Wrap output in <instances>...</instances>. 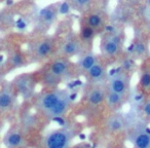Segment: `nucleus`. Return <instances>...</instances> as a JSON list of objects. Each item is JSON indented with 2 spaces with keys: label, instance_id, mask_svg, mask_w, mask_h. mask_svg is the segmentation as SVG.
<instances>
[{
  "label": "nucleus",
  "instance_id": "f257e3e1",
  "mask_svg": "<svg viewBox=\"0 0 150 148\" xmlns=\"http://www.w3.org/2000/svg\"><path fill=\"white\" fill-rule=\"evenodd\" d=\"M74 97L66 90L52 89L36 99V107L48 118L63 116L70 107Z\"/></svg>",
  "mask_w": 150,
  "mask_h": 148
},
{
  "label": "nucleus",
  "instance_id": "9d476101",
  "mask_svg": "<svg viewBox=\"0 0 150 148\" xmlns=\"http://www.w3.org/2000/svg\"><path fill=\"white\" fill-rule=\"evenodd\" d=\"M81 52H82L81 41L76 39V38H69L68 40H66L61 45L60 50H59L61 56L64 57V58L76 56V55H79Z\"/></svg>",
  "mask_w": 150,
  "mask_h": 148
},
{
  "label": "nucleus",
  "instance_id": "f03ea898",
  "mask_svg": "<svg viewBox=\"0 0 150 148\" xmlns=\"http://www.w3.org/2000/svg\"><path fill=\"white\" fill-rule=\"evenodd\" d=\"M77 133L74 127H62L52 130L44 136L42 148H69Z\"/></svg>",
  "mask_w": 150,
  "mask_h": 148
},
{
  "label": "nucleus",
  "instance_id": "6e6552de",
  "mask_svg": "<svg viewBox=\"0 0 150 148\" xmlns=\"http://www.w3.org/2000/svg\"><path fill=\"white\" fill-rule=\"evenodd\" d=\"M70 68H71L70 62L66 58L63 57V58H58L52 61V64L50 65L48 71L52 74H54V76L60 78L61 80H63L64 78L69 76Z\"/></svg>",
  "mask_w": 150,
  "mask_h": 148
},
{
  "label": "nucleus",
  "instance_id": "f3484780",
  "mask_svg": "<svg viewBox=\"0 0 150 148\" xmlns=\"http://www.w3.org/2000/svg\"><path fill=\"white\" fill-rule=\"evenodd\" d=\"M125 127V119L121 114H114L109 117L107 121V127L111 132H119Z\"/></svg>",
  "mask_w": 150,
  "mask_h": 148
},
{
  "label": "nucleus",
  "instance_id": "4be33fe9",
  "mask_svg": "<svg viewBox=\"0 0 150 148\" xmlns=\"http://www.w3.org/2000/svg\"><path fill=\"white\" fill-rule=\"evenodd\" d=\"M93 0H70L71 6L77 11H84L91 6Z\"/></svg>",
  "mask_w": 150,
  "mask_h": 148
},
{
  "label": "nucleus",
  "instance_id": "6ab92c4d",
  "mask_svg": "<svg viewBox=\"0 0 150 148\" xmlns=\"http://www.w3.org/2000/svg\"><path fill=\"white\" fill-rule=\"evenodd\" d=\"M95 33H96V30H94L86 24L84 26H82L81 30H80V38L83 42L88 43L95 38Z\"/></svg>",
  "mask_w": 150,
  "mask_h": 148
},
{
  "label": "nucleus",
  "instance_id": "b1692460",
  "mask_svg": "<svg viewBox=\"0 0 150 148\" xmlns=\"http://www.w3.org/2000/svg\"><path fill=\"white\" fill-rule=\"evenodd\" d=\"M146 47L144 46V44L142 43H137L136 46L134 47V54H136L137 56H142L145 52Z\"/></svg>",
  "mask_w": 150,
  "mask_h": 148
},
{
  "label": "nucleus",
  "instance_id": "39448f33",
  "mask_svg": "<svg viewBox=\"0 0 150 148\" xmlns=\"http://www.w3.org/2000/svg\"><path fill=\"white\" fill-rule=\"evenodd\" d=\"M129 139L134 148H150V129L143 127H134L129 132Z\"/></svg>",
  "mask_w": 150,
  "mask_h": 148
},
{
  "label": "nucleus",
  "instance_id": "ddd939ff",
  "mask_svg": "<svg viewBox=\"0 0 150 148\" xmlns=\"http://www.w3.org/2000/svg\"><path fill=\"white\" fill-rule=\"evenodd\" d=\"M106 93L107 89H105L104 86H94L86 95V102L91 106H98V105L102 104L103 102H105Z\"/></svg>",
  "mask_w": 150,
  "mask_h": 148
},
{
  "label": "nucleus",
  "instance_id": "9b49d317",
  "mask_svg": "<svg viewBox=\"0 0 150 148\" xmlns=\"http://www.w3.org/2000/svg\"><path fill=\"white\" fill-rule=\"evenodd\" d=\"M15 88L13 86H4L0 89V111L11 109L15 103Z\"/></svg>",
  "mask_w": 150,
  "mask_h": 148
},
{
  "label": "nucleus",
  "instance_id": "5701e85b",
  "mask_svg": "<svg viewBox=\"0 0 150 148\" xmlns=\"http://www.w3.org/2000/svg\"><path fill=\"white\" fill-rule=\"evenodd\" d=\"M11 66L13 67H22L24 65V58L21 54H13V56L11 57Z\"/></svg>",
  "mask_w": 150,
  "mask_h": 148
},
{
  "label": "nucleus",
  "instance_id": "412c9836",
  "mask_svg": "<svg viewBox=\"0 0 150 148\" xmlns=\"http://www.w3.org/2000/svg\"><path fill=\"white\" fill-rule=\"evenodd\" d=\"M139 82L143 90L145 91L150 90V67H147L144 70H142Z\"/></svg>",
  "mask_w": 150,
  "mask_h": 148
},
{
  "label": "nucleus",
  "instance_id": "dca6fc26",
  "mask_svg": "<svg viewBox=\"0 0 150 148\" xmlns=\"http://www.w3.org/2000/svg\"><path fill=\"white\" fill-rule=\"evenodd\" d=\"M125 96L122 95L116 94V93H113L111 91L107 90L106 93V98H105V102L107 103L109 107L111 108H116V107H120L121 105L125 102Z\"/></svg>",
  "mask_w": 150,
  "mask_h": 148
},
{
  "label": "nucleus",
  "instance_id": "4468645a",
  "mask_svg": "<svg viewBox=\"0 0 150 148\" xmlns=\"http://www.w3.org/2000/svg\"><path fill=\"white\" fill-rule=\"evenodd\" d=\"M88 76V79L92 82H102L107 77V70L105 65L98 62L86 72Z\"/></svg>",
  "mask_w": 150,
  "mask_h": 148
},
{
  "label": "nucleus",
  "instance_id": "423d86ee",
  "mask_svg": "<svg viewBox=\"0 0 150 148\" xmlns=\"http://www.w3.org/2000/svg\"><path fill=\"white\" fill-rule=\"evenodd\" d=\"M121 50V38L117 34H109L101 43V52L105 57H114Z\"/></svg>",
  "mask_w": 150,
  "mask_h": 148
},
{
  "label": "nucleus",
  "instance_id": "aec40b11",
  "mask_svg": "<svg viewBox=\"0 0 150 148\" xmlns=\"http://www.w3.org/2000/svg\"><path fill=\"white\" fill-rule=\"evenodd\" d=\"M42 80H43V84H45L46 86L50 88V89H56V86H58L61 81H62L60 78L57 77V76H54V74H52V73H50L48 70L44 73Z\"/></svg>",
  "mask_w": 150,
  "mask_h": 148
},
{
  "label": "nucleus",
  "instance_id": "f8f14e48",
  "mask_svg": "<svg viewBox=\"0 0 150 148\" xmlns=\"http://www.w3.org/2000/svg\"><path fill=\"white\" fill-rule=\"evenodd\" d=\"M4 145L6 148H20L24 145L25 138L21 131L19 130H11L4 136Z\"/></svg>",
  "mask_w": 150,
  "mask_h": 148
},
{
  "label": "nucleus",
  "instance_id": "1a4fd4ad",
  "mask_svg": "<svg viewBox=\"0 0 150 148\" xmlns=\"http://www.w3.org/2000/svg\"><path fill=\"white\" fill-rule=\"evenodd\" d=\"M59 15L57 4H50L40 11L38 15V24L41 28H48L54 23Z\"/></svg>",
  "mask_w": 150,
  "mask_h": 148
},
{
  "label": "nucleus",
  "instance_id": "393cba45",
  "mask_svg": "<svg viewBox=\"0 0 150 148\" xmlns=\"http://www.w3.org/2000/svg\"><path fill=\"white\" fill-rule=\"evenodd\" d=\"M143 112L147 117H150V100L146 101L143 105Z\"/></svg>",
  "mask_w": 150,
  "mask_h": 148
},
{
  "label": "nucleus",
  "instance_id": "20e7f679",
  "mask_svg": "<svg viewBox=\"0 0 150 148\" xmlns=\"http://www.w3.org/2000/svg\"><path fill=\"white\" fill-rule=\"evenodd\" d=\"M129 76L127 73H116L109 79L107 90L122 96H127L129 92Z\"/></svg>",
  "mask_w": 150,
  "mask_h": 148
},
{
  "label": "nucleus",
  "instance_id": "7ed1b4c3",
  "mask_svg": "<svg viewBox=\"0 0 150 148\" xmlns=\"http://www.w3.org/2000/svg\"><path fill=\"white\" fill-rule=\"evenodd\" d=\"M54 48V42L52 38H41L32 44L31 52L36 60H44L52 54Z\"/></svg>",
  "mask_w": 150,
  "mask_h": 148
},
{
  "label": "nucleus",
  "instance_id": "a211bd4d",
  "mask_svg": "<svg viewBox=\"0 0 150 148\" xmlns=\"http://www.w3.org/2000/svg\"><path fill=\"white\" fill-rule=\"evenodd\" d=\"M86 25L90 26L94 30H98L104 26V18H103V16L101 13H93L88 17Z\"/></svg>",
  "mask_w": 150,
  "mask_h": 148
},
{
  "label": "nucleus",
  "instance_id": "2eb2a0df",
  "mask_svg": "<svg viewBox=\"0 0 150 148\" xmlns=\"http://www.w3.org/2000/svg\"><path fill=\"white\" fill-rule=\"evenodd\" d=\"M99 61L98 57L94 52H86L80 57L79 61H78V69L82 72L86 73L97 62Z\"/></svg>",
  "mask_w": 150,
  "mask_h": 148
},
{
  "label": "nucleus",
  "instance_id": "0eeeda50",
  "mask_svg": "<svg viewBox=\"0 0 150 148\" xmlns=\"http://www.w3.org/2000/svg\"><path fill=\"white\" fill-rule=\"evenodd\" d=\"M15 90H17L21 95L25 98H29L32 96L34 91V81L31 75L25 73L23 75L18 76L17 79L15 80V84H13Z\"/></svg>",
  "mask_w": 150,
  "mask_h": 148
}]
</instances>
